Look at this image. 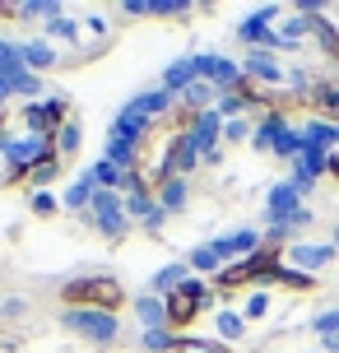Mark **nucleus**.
Listing matches in <instances>:
<instances>
[{
	"label": "nucleus",
	"mask_w": 339,
	"mask_h": 353,
	"mask_svg": "<svg viewBox=\"0 0 339 353\" xmlns=\"http://www.w3.org/2000/svg\"><path fill=\"white\" fill-rule=\"evenodd\" d=\"M335 117H339V103H335Z\"/></svg>",
	"instance_id": "nucleus-7"
},
{
	"label": "nucleus",
	"mask_w": 339,
	"mask_h": 353,
	"mask_svg": "<svg viewBox=\"0 0 339 353\" xmlns=\"http://www.w3.org/2000/svg\"><path fill=\"white\" fill-rule=\"evenodd\" d=\"M200 302H205V293H200L196 283H177V288L167 293V325H172V330L191 325V321L200 316Z\"/></svg>",
	"instance_id": "nucleus-4"
},
{
	"label": "nucleus",
	"mask_w": 339,
	"mask_h": 353,
	"mask_svg": "<svg viewBox=\"0 0 339 353\" xmlns=\"http://www.w3.org/2000/svg\"><path fill=\"white\" fill-rule=\"evenodd\" d=\"M330 172H335V181H339V154H335V159H330Z\"/></svg>",
	"instance_id": "nucleus-6"
},
{
	"label": "nucleus",
	"mask_w": 339,
	"mask_h": 353,
	"mask_svg": "<svg viewBox=\"0 0 339 353\" xmlns=\"http://www.w3.org/2000/svg\"><path fill=\"white\" fill-rule=\"evenodd\" d=\"M65 302L70 307H103V312H116L125 302L121 293V283H112V279H79L65 288Z\"/></svg>",
	"instance_id": "nucleus-2"
},
{
	"label": "nucleus",
	"mask_w": 339,
	"mask_h": 353,
	"mask_svg": "<svg viewBox=\"0 0 339 353\" xmlns=\"http://www.w3.org/2000/svg\"><path fill=\"white\" fill-rule=\"evenodd\" d=\"M181 130L172 121L163 125H149L140 135V144H135V176L144 181V191H158L163 176H167V163H172V149H177Z\"/></svg>",
	"instance_id": "nucleus-1"
},
{
	"label": "nucleus",
	"mask_w": 339,
	"mask_h": 353,
	"mask_svg": "<svg viewBox=\"0 0 339 353\" xmlns=\"http://www.w3.org/2000/svg\"><path fill=\"white\" fill-rule=\"evenodd\" d=\"M274 265H279V247H265L260 256H251V261L232 265V270H223V279H218V293H237V288H247L251 279H265V274H274Z\"/></svg>",
	"instance_id": "nucleus-3"
},
{
	"label": "nucleus",
	"mask_w": 339,
	"mask_h": 353,
	"mask_svg": "<svg viewBox=\"0 0 339 353\" xmlns=\"http://www.w3.org/2000/svg\"><path fill=\"white\" fill-rule=\"evenodd\" d=\"M167 353H228V344H214V339H177Z\"/></svg>",
	"instance_id": "nucleus-5"
}]
</instances>
